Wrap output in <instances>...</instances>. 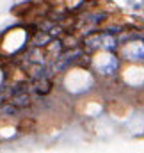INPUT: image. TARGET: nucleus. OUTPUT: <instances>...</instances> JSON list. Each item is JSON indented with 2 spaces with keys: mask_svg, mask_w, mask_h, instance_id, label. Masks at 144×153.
I'll use <instances>...</instances> for the list:
<instances>
[{
  "mask_svg": "<svg viewBox=\"0 0 144 153\" xmlns=\"http://www.w3.org/2000/svg\"><path fill=\"white\" fill-rule=\"evenodd\" d=\"M62 52H64V46H62V43H61V38L59 39H52V41L45 46V57L50 59V61L59 59Z\"/></svg>",
  "mask_w": 144,
  "mask_h": 153,
  "instance_id": "f257e3e1",
  "label": "nucleus"
},
{
  "mask_svg": "<svg viewBox=\"0 0 144 153\" xmlns=\"http://www.w3.org/2000/svg\"><path fill=\"white\" fill-rule=\"evenodd\" d=\"M52 89H53V82H52V78H48V76H41V78L34 80V91H36V94H39V96H46V94H50Z\"/></svg>",
  "mask_w": 144,
  "mask_h": 153,
  "instance_id": "f03ea898",
  "label": "nucleus"
},
{
  "mask_svg": "<svg viewBox=\"0 0 144 153\" xmlns=\"http://www.w3.org/2000/svg\"><path fill=\"white\" fill-rule=\"evenodd\" d=\"M11 103L16 105L18 109H29V107L32 105V98H30L29 91H23V93L13 94V96H11Z\"/></svg>",
  "mask_w": 144,
  "mask_h": 153,
  "instance_id": "7ed1b4c3",
  "label": "nucleus"
},
{
  "mask_svg": "<svg viewBox=\"0 0 144 153\" xmlns=\"http://www.w3.org/2000/svg\"><path fill=\"white\" fill-rule=\"evenodd\" d=\"M34 5H36V2H30V0L22 2V4H18V5L13 7V13H14L16 16H20V18H27V16H30Z\"/></svg>",
  "mask_w": 144,
  "mask_h": 153,
  "instance_id": "20e7f679",
  "label": "nucleus"
},
{
  "mask_svg": "<svg viewBox=\"0 0 144 153\" xmlns=\"http://www.w3.org/2000/svg\"><path fill=\"white\" fill-rule=\"evenodd\" d=\"M50 41H52V36H50L48 32H41V30H37L36 34H32V41H30V45H32L34 48H45Z\"/></svg>",
  "mask_w": 144,
  "mask_h": 153,
  "instance_id": "39448f33",
  "label": "nucleus"
},
{
  "mask_svg": "<svg viewBox=\"0 0 144 153\" xmlns=\"http://www.w3.org/2000/svg\"><path fill=\"white\" fill-rule=\"evenodd\" d=\"M36 126H37V123L34 117H22L20 123H18V130L22 134H30V132L36 130Z\"/></svg>",
  "mask_w": 144,
  "mask_h": 153,
  "instance_id": "423d86ee",
  "label": "nucleus"
},
{
  "mask_svg": "<svg viewBox=\"0 0 144 153\" xmlns=\"http://www.w3.org/2000/svg\"><path fill=\"white\" fill-rule=\"evenodd\" d=\"M0 111H2V114H4V116H16L20 109H18L16 105H13L11 102H7V103H4V105H2V109H0Z\"/></svg>",
  "mask_w": 144,
  "mask_h": 153,
  "instance_id": "0eeeda50",
  "label": "nucleus"
}]
</instances>
